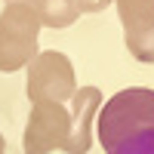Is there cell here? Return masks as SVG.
Masks as SVG:
<instances>
[{"label": "cell", "instance_id": "1", "mask_svg": "<svg viewBox=\"0 0 154 154\" xmlns=\"http://www.w3.org/2000/svg\"><path fill=\"white\" fill-rule=\"evenodd\" d=\"M96 133L105 154H154V89L114 93L99 108Z\"/></svg>", "mask_w": 154, "mask_h": 154}, {"label": "cell", "instance_id": "2", "mask_svg": "<svg viewBox=\"0 0 154 154\" xmlns=\"http://www.w3.org/2000/svg\"><path fill=\"white\" fill-rule=\"evenodd\" d=\"M40 19L34 3H6L0 12V71H22L37 56Z\"/></svg>", "mask_w": 154, "mask_h": 154}, {"label": "cell", "instance_id": "3", "mask_svg": "<svg viewBox=\"0 0 154 154\" xmlns=\"http://www.w3.org/2000/svg\"><path fill=\"white\" fill-rule=\"evenodd\" d=\"M77 93L74 65L65 53L46 49L37 53L28 65V99L31 102H65Z\"/></svg>", "mask_w": 154, "mask_h": 154}, {"label": "cell", "instance_id": "4", "mask_svg": "<svg viewBox=\"0 0 154 154\" xmlns=\"http://www.w3.org/2000/svg\"><path fill=\"white\" fill-rule=\"evenodd\" d=\"M71 133V111L59 102H34L28 126H25L22 148L25 154H49L65 145Z\"/></svg>", "mask_w": 154, "mask_h": 154}, {"label": "cell", "instance_id": "5", "mask_svg": "<svg viewBox=\"0 0 154 154\" xmlns=\"http://www.w3.org/2000/svg\"><path fill=\"white\" fill-rule=\"evenodd\" d=\"M105 105V99L96 86H80L71 96V133L65 139L62 151L68 154H86L93 148V120L99 117V108Z\"/></svg>", "mask_w": 154, "mask_h": 154}, {"label": "cell", "instance_id": "6", "mask_svg": "<svg viewBox=\"0 0 154 154\" xmlns=\"http://www.w3.org/2000/svg\"><path fill=\"white\" fill-rule=\"evenodd\" d=\"M123 25V37H136L154 28V0H114Z\"/></svg>", "mask_w": 154, "mask_h": 154}, {"label": "cell", "instance_id": "7", "mask_svg": "<svg viewBox=\"0 0 154 154\" xmlns=\"http://www.w3.org/2000/svg\"><path fill=\"white\" fill-rule=\"evenodd\" d=\"M34 9L40 25H46V28H68L80 16L77 0H34Z\"/></svg>", "mask_w": 154, "mask_h": 154}, {"label": "cell", "instance_id": "8", "mask_svg": "<svg viewBox=\"0 0 154 154\" xmlns=\"http://www.w3.org/2000/svg\"><path fill=\"white\" fill-rule=\"evenodd\" d=\"M123 40H126V49L133 53V59H139L142 65H154V28L136 37H123Z\"/></svg>", "mask_w": 154, "mask_h": 154}, {"label": "cell", "instance_id": "9", "mask_svg": "<svg viewBox=\"0 0 154 154\" xmlns=\"http://www.w3.org/2000/svg\"><path fill=\"white\" fill-rule=\"evenodd\" d=\"M108 3H114V0H77L80 12H102Z\"/></svg>", "mask_w": 154, "mask_h": 154}, {"label": "cell", "instance_id": "10", "mask_svg": "<svg viewBox=\"0 0 154 154\" xmlns=\"http://www.w3.org/2000/svg\"><path fill=\"white\" fill-rule=\"evenodd\" d=\"M0 154H6V142H3V133H0Z\"/></svg>", "mask_w": 154, "mask_h": 154}, {"label": "cell", "instance_id": "11", "mask_svg": "<svg viewBox=\"0 0 154 154\" xmlns=\"http://www.w3.org/2000/svg\"><path fill=\"white\" fill-rule=\"evenodd\" d=\"M6 3H28V0H6Z\"/></svg>", "mask_w": 154, "mask_h": 154}]
</instances>
